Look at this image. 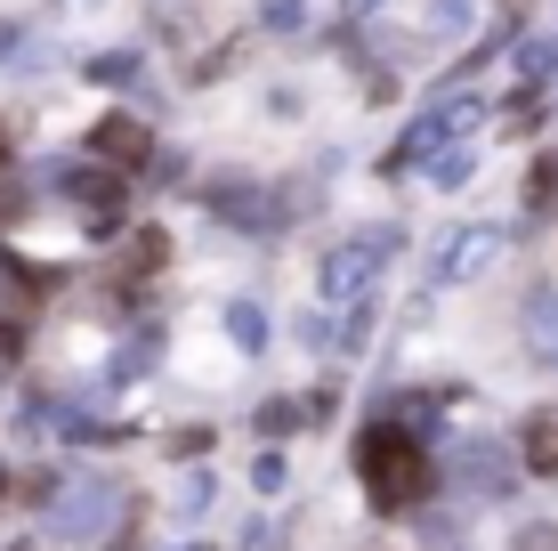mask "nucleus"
Masks as SVG:
<instances>
[{"instance_id": "nucleus-8", "label": "nucleus", "mask_w": 558, "mask_h": 551, "mask_svg": "<svg viewBox=\"0 0 558 551\" xmlns=\"http://www.w3.org/2000/svg\"><path fill=\"white\" fill-rule=\"evenodd\" d=\"M113 511V495L106 487H82V495H73L65 511H57V527H65V536H98V519Z\"/></svg>"}, {"instance_id": "nucleus-6", "label": "nucleus", "mask_w": 558, "mask_h": 551, "mask_svg": "<svg viewBox=\"0 0 558 551\" xmlns=\"http://www.w3.org/2000/svg\"><path fill=\"white\" fill-rule=\"evenodd\" d=\"M518 463L543 470V479H558V414H534L526 439H518Z\"/></svg>"}, {"instance_id": "nucleus-10", "label": "nucleus", "mask_w": 558, "mask_h": 551, "mask_svg": "<svg viewBox=\"0 0 558 551\" xmlns=\"http://www.w3.org/2000/svg\"><path fill=\"white\" fill-rule=\"evenodd\" d=\"M526 212H558V155H543L526 170Z\"/></svg>"}, {"instance_id": "nucleus-13", "label": "nucleus", "mask_w": 558, "mask_h": 551, "mask_svg": "<svg viewBox=\"0 0 558 551\" xmlns=\"http://www.w3.org/2000/svg\"><path fill=\"white\" fill-rule=\"evenodd\" d=\"M16 357H25V333H16L9 316H0V366H16Z\"/></svg>"}, {"instance_id": "nucleus-11", "label": "nucleus", "mask_w": 558, "mask_h": 551, "mask_svg": "<svg viewBox=\"0 0 558 551\" xmlns=\"http://www.w3.org/2000/svg\"><path fill=\"white\" fill-rule=\"evenodd\" d=\"M307 406H259V430H300Z\"/></svg>"}, {"instance_id": "nucleus-12", "label": "nucleus", "mask_w": 558, "mask_h": 551, "mask_svg": "<svg viewBox=\"0 0 558 551\" xmlns=\"http://www.w3.org/2000/svg\"><path fill=\"white\" fill-rule=\"evenodd\" d=\"M227 325H235V340H243V349H259V340H267V333H259V309H235Z\"/></svg>"}, {"instance_id": "nucleus-1", "label": "nucleus", "mask_w": 558, "mask_h": 551, "mask_svg": "<svg viewBox=\"0 0 558 551\" xmlns=\"http://www.w3.org/2000/svg\"><path fill=\"white\" fill-rule=\"evenodd\" d=\"M356 470H364V495H373L380 511H413V503H429V487L446 479L437 470V454L413 439L405 422H373L356 439Z\"/></svg>"}, {"instance_id": "nucleus-4", "label": "nucleus", "mask_w": 558, "mask_h": 551, "mask_svg": "<svg viewBox=\"0 0 558 551\" xmlns=\"http://www.w3.org/2000/svg\"><path fill=\"white\" fill-rule=\"evenodd\" d=\"M73 203L89 212V227H122V179H106V170H73Z\"/></svg>"}, {"instance_id": "nucleus-7", "label": "nucleus", "mask_w": 558, "mask_h": 551, "mask_svg": "<svg viewBox=\"0 0 558 551\" xmlns=\"http://www.w3.org/2000/svg\"><path fill=\"white\" fill-rule=\"evenodd\" d=\"M526 349L543 357V366H558V292H543L526 309Z\"/></svg>"}, {"instance_id": "nucleus-5", "label": "nucleus", "mask_w": 558, "mask_h": 551, "mask_svg": "<svg viewBox=\"0 0 558 551\" xmlns=\"http://www.w3.org/2000/svg\"><path fill=\"white\" fill-rule=\"evenodd\" d=\"M502 252V236L494 227H470V236H453L446 252H437V276H477V260H494Z\"/></svg>"}, {"instance_id": "nucleus-9", "label": "nucleus", "mask_w": 558, "mask_h": 551, "mask_svg": "<svg viewBox=\"0 0 558 551\" xmlns=\"http://www.w3.org/2000/svg\"><path fill=\"white\" fill-rule=\"evenodd\" d=\"M170 260V236L162 227H138V236H130V276H154Z\"/></svg>"}, {"instance_id": "nucleus-16", "label": "nucleus", "mask_w": 558, "mask_h": 551, "mask_svg": "<svg viewBox=\"0 0 558 551\" xmlns=\"http://www.w3.org/2000/svg\"><path fill=\"white\" fill-rule=\"evenodd\" d=\"M0 155H9V130H0Z\"/></svg>"}, {"instance_id": "nucleus-3", "label": "nucleus", "mask_w": 558, "mask_h": 551, "mask_svg": "<svg viewBox=\"0 0 558 551\" xmlns=\"http://www.w3.org/2000/svg\"><path fill=\"white\" fill-rule=\"evenodd\" d=\"M89 146H98V155H106L113 170H138V163L154 155V139H146L138 122H130V113H106V122L89 130Z\"/></svg>"}, {"instance_id": "nucleus-2", "label": "nucleus", "mask_w": 558, "mask_h": 551, "mask_svg": "<svg viewBox=\"0 0 558 551\" xmlns=\"http://www.w3.org/2000/svg\"><path fill=\"white\" fill-rule=\"evenodd\" d=\"M380 252H389V236H380V243H349V252H332V260H324V300H356Z\"/></svg>"}, {"instance_id": "nucleus-15", "label": "nucleus", "mask_w": 558, "mask_h": 551, "mask_svg": "<svg viewBox=\"0 0 558 551\" xmlns=\"http://www.w3.org/2000/svg\"><path fill=\"white\" fill-rule=\"evenodd\" d=\"M0 495H9V463H0Z\"/></svg>"}, {"instance_id": "nucleus-14", "label": "nucleus", "mask_w": 558, "mask_h": 551, "mask_svg": "<svg viewBox=\"0 0 558 551\" xmlns=\"http://www.w3.org/2000/svg\"><path fill=\"white\" fill-rule=\"evenodd\" d=\"M16 212H25V187H9V179H0V227H9Z\"/></svg>"}]
</instances>
